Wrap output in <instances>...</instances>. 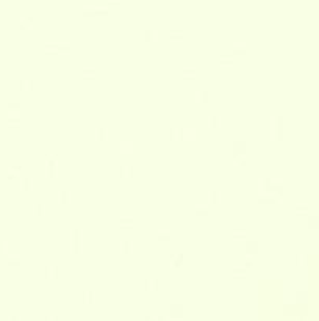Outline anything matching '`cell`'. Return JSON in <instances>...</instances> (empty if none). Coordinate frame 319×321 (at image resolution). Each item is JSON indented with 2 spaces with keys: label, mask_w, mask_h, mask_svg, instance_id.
Here are the masks:
<instances>
[{
  "label": "cell",
  "mask_w": 319,
  "mask_h": 321,
  "mask_svg": "<svg viewBox=\"0 0 319 321\" xmlns=\"http://www.w3.org/2000/svg\"><path fill=\"white\" fill-rule=\"evenodd\" d=\"M82 230L80 229H75L74 232H72V251H74L75 254L82 252Z\"/></svg>",
  "instance_id": "6da1fadb"
},
{
  "label": "cell",
  "mask_w": 319,
  "mask_h": 321,
  "mask_svg": "<svg viewBox=\"0 0 319 321\" xmlns=\"http://www.w3.org/2000/svg\"><path fill=\"white\" fill-rule=\"evenodd\" d=\"M219 125H221V118H219V116H210L208 118V127L217 129Z\"/></svg>",
  "instance_id": "7a4b0ae2"
},
{
  "label": "cell",
  "mask_w": 319,
  "mask_h": 321,
  "mask_svg": "<svg viewBox=\"0 0 319 321\" xmlns=\"http://www.w3.org/2000/svg\"><path fill=\"white\" fill-rule=\"evenodd\" d=\"M58 200L61 204H67L71 200V193L69 191H60L58 193Z\"/></svg>",
  "instance_id": "3957f363"
},
{
  "label": "cell",
  "mask_w": 319,
  "mask_h": 321,
  "mask_svg": "<svg viewBox=\"0 0 319 321\" xmlns=\"http://www.w3.org/2000/svg\"><path fill=\"white\" fill-rule=\"evenodd\" d=\"M196 100H197V102H202V103L208 102V92H206V91H199L197 94H196Z\"/></svg>",
  "instance_id": "277c9868"
},
{
  "label": "cell",
  "mask_w": 319,
  "mask_h": 321,
  "mask_svg": "<svg viewBox=\"0 0 319 321\" xmlns=\"http://www.w3.org/2000/svg\"><path fill=\"white\" fill-rule=\"evenodd\" d=\"M121 251H122L124 254H130V252L133 251V243H132V241H124V243L121 245Z\"/></svg>",
  "instance_id": "5b68a950"
},
{
  "label": "cell",
  "mask_w": 319,
  "mask_h": 321,
  "mask_svg": "<svg viewBox=\"0 0 319 321\" xmlns=\"http://www.w3.org/2000/svg\"><path fill=\"white\" fill-rule=\"evenodd\" d=\"M95 138L100 141H105L106 138H108V130L106 129H99L97 132H95Z\"/></svg>",
  "instance_id": "8992f818"
},
{
  "label": "cell",
  "mask_w": 319,
  "mask_h": 321,
  "mask_svg": "<svg viewBox=\"0 0 319 321\" xmlns=\"http://www.w3.org/2000/svg\"><path fill=\"white\" fill-rule=\"evenodd\" d=\"M121 176L130 179V177L133 176V168L132 166H124V168H121Z\"/></svg>",
  "instance_id": "52a82bcc"
},
{
  "label": "cell",
  "mask_w": 319,
  "mask_h": 321,
  "mask_svg": "<svg viewBox=\"0 0 319 321\" xmlns=\"http://www.w3.org/2000/svg\"><path fill=\"white\" fill-rule=\"evenodd\" d=\"M33 213L38 215V216H42L45 213V205L44 204H36V205L33 207Z\"/></svg>",
  "instance_id": "ba28073f"
},
{
  "label": "cell",
  "mask_w": 319,
  "mask_h": 321,
  "mask_svg": "<svg viewBox=\"0 0 319 321\" xmlns=\"http://www.w3.org/2000/svg\"><path fill=\"white\" fill-rule=\"evenodd\" d=\"M45 276L55 279V277L58 276V268H56V266H50V268H47V269H45Z\"/></svg>",
  "instance_id": "9c48e42d"
},
{
  "label": "cell",
  "mask_w": 319,
  "mask_h": 321,
  "mask_svg": "<svg viewBox=\"0 0 319 321\" xmlns=\"http://www.w3.org/2000/svg\"><path fill=\"white\" fill-rule=\"evenodd\" d=\"M208 198H210L208 200H211L213 204H217V202H219V198H221V193H219V191H211L210 194H208Z\"/></svg>",
  "instance_id": "30bf717a"
},
{
  "label": "cell",
  "mask_w": 319,
  "mask_h": 321,
  "mask_svg": "<svg viewBox=\"0 0 319 321\" xmlns=\"http://www.w3.org/2000/svg\"><path fill=\"white\" fill-rule=\"evenodd\" d=\"M83 79H95V69H83Z\"/></svg>",
  "instance_id": "8fae6325"
},
{
  "label": "cell",
  "mask_w": 319,
  "mask_h": 321,
  "mask_svg": "<svg viewBox=\"0 0 319 321\" xmlns=\"http://www.w3.org/2000/svg\"><path fill=\"white\" fill-rule=\"evenodd\" d=\"M183 77H185V79H189V80L196 79V69H185V71H183Z\"/></svg>",
  "instance_id": "7c38bea8"
},
{
  "label": "cell",
  "mask_w": 319,
  "mask_h": 321,
  "mask_svg": "<svg viewBox=\"0 0 319 321\" xmlns=\"http://www.w3.org/2000/svg\"><path fill=\"white\" fill-rule=\"evenodd\" d=\"M32 185H33L32 179H24V180H22V189H24V191H30V189H32Z\"/></svg>",
  "instance_id": "4fadbf2b"
},
{
  "label": "cell",
  "mask_w": 319,
  "mask_h": 321,
  "mask_svg": "<svg viewBox=\"0 0 319 321\" xmlns=\"http://www.w3.org/2000/svg\"><path fill=\"white\" fill-rule=\"evenodd\" d=\"M21 88H22V90L30 91V90L33 88V82H32V80H27V82H21Z\"/></svg>",
  "instance_id": "5bb4252c"
},
{
  "label": "cell",
  "mask_w": 319,
  "mask_h": 321,
  "mask_svg": "<svg viewBox=\"0 0 319 321\" xmlns=\"http://www.w3.org/2000/svg\"><path fill=\"white\" fill-rule=\"evenodd\" d=\"M19 172H21V168H11L10 169V176H8V179H14V177H17L19 176Z\"/></svg>",
  "instance_id": "9a60e30c"
},
{
  "label": "cell",
  "mask_w": 319,
  "mask_h": 321,
  "mask_svg": "<svg viewBox=\"0 0 319 321\" xmlns=\"http://www.w3.org/2000/svg\"><path fill=\"white\" fill-rule=\"evenodd\" d=\"M130 147H133L132 143H122V144H121V150H122V152H132V149H130Z\"/></svg>",
  "instance_id": "2e32d148"
},
{
  "label": "cell",
  "mask_w": 319,
  "mask_h": 321,
  "mask_svg": "<svg viewBox=\"0 0 319 321\" xmlns=\"http://www.w3.org/2000/svg\"><path fill=\"white\" fill-rule=\"evenodd\" d=\"M183 135V130H172L171 132V138H174V140H180Z\"/></svg>",
  "instance_id": "e0dca14e"
},
{
  "label": "cell",
  "mask_w": 319,
  "mask_h": 321,
  "mask_svg": "<svg viewBox=\"0 0 319 321\" xmlns=\"http://www.w3.org/2000/svg\"><path fill=\"white\" fill-rule=\"evenodd\" d=\"M45 52H58V45L56 44H47L45 45Z\"/></svg>",
  "instance_id": "ac0fdd59"
}]
</instances>
